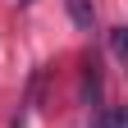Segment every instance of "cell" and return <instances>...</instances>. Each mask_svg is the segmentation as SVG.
<instances>
[{
  "instance_id": "7a4b0ae2",
  "label": "cell",
  "mask_w": 128,
  "mask_h": 128,
  "mask_svg": "<svg viewBox=\"0 0 128 128\" xmlns=\"http://www.w3.org/2000/svg\"><path fill=\"white\" fill-rule=\"evenodd\" d=\"M96 128H128V110L114 105V110H105V114H96Z\"/></svg>"
},
{
  "instance_id": "6da1fadb",
  "label": "cell",
  "mask_w": 128,
  "mask_h": 128,
  "mask_svg": "<svg viewBox=\"0 0 128 128\" xmlns=\"http://www.w3.org/2000/svg\"><path fill=\"white\" fill-rule=\"evenodd\" d=\"M69 14H73V23H78V28H87V32H92V23H96L92 0H69Z\"/></svg>"
}]
</instances>
